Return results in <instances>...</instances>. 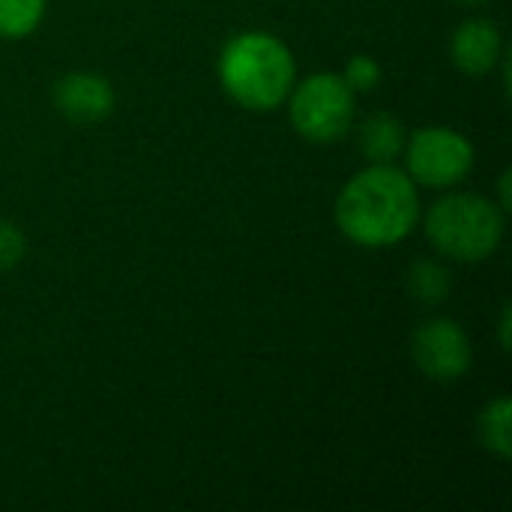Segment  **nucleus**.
<instances>
[{
	"label": "nucleus",
	"mask_w": 512,
	"mask_h": 512,
	"mask_svg": "<svg viewBox=\"0 0 512 512\" xmlns=\"http://www.w3.org/2000/svg\"><path fill=\"white\" fill-rule=\"evenodd\" d=\"M420 216V186L396 162H369L339 189L333 207L342 237L363 249H390L408 240Z\"/></svg>",
	"instance_id": "f257e3e1"
},
{
	"label": "nucleus",
	"mask_w": 512,
	"mask_h": 512,
	"mask_svg": "<svg viewBox=\"0 0 512 512\" xmlns=\"http://www.w3.org/2000/svg\"><path fill=\"white\" fill-rule=\"evenodd\" d=\"M405 141H408V129L390 111L369 114L357 129V147L366 156V162H372V165L396 162L405 150Z\"/></svg>",
	"instance_id": "1a4fd4ad"
},
{
	"label": "nucleus",
	"mask_w": 512,
	"mask_h": 512,
	"mask_svg": "<svg viewBox=\"0 0 512 512\" xmlns=\"http://www.w3.org/2000/svg\"><path fill=\"white\" fill-rule=\"evenodd\" d=\"M450 60L462 75L483 78L504 60V33L492 18H465L450 36Z\"/></svg>",
	"instance_id": "6e6552de"
},
{
	"label": "nucleus",
	"mask_w": 512,
	"mask_h": 512,
	"mask_svg": "<svg viewBox=\"0 0 512 512\" xmlns=\"http://www.w3.org/2000/svg\"><path fill=\"white\" fill-rule=\"evenodd\" d=\"M405 174L426 189H456L477 162L471 138L453 126H423L405 141Z\"/></svg>",
	"instance_id": "39448f33"
},
{
	"label": "nucleus",
	"mask_w": 512,
	"mask_h": 512,
	"mask_svg": "<svg viewBox=\"0 0 512 512\" xmlns=\"http://www.w3.org/2000/svg\"><path fill=\"white\" fill-rule=\"evenodd\" d=\"M411 357L429 381H459L474 366V345L465 327L453 318H429L411 336Z\"/></svg>",
	"instance_id": "423d86ee"
},
{
	"label": "nucleus",
	"mask_w": 512,
	"mask_h": 512,
	"mask_svg": "<svg viewBox=\"0 0 512 512\" xmlns=\"http://www.w3.org/2000/svg\"><path fill=\"white\" fill-rule=\"evenodd\" d=\"M285 105L294 132L312 144H336L354 129L357 93L342 72H312L294 81Z\"/></svg>",
	"instance_id": "20e7f679"
},
{
	"label": "nucleus",
	"mask_w": 512,
	"mask_h": 512,
	"mask_svg": "<svg viewBox=\"0 0 512 512\" xmlns=\"http://www.w3.org/2000/svg\"><path fill=\"white\" fill-rule=\"evenodd\" d=\"M456 3H462V6H483V3H489V0H456Z\"/></svg>",
	"instance_id": "f3484780"
},
{
	"label": "nucleus",
	"mask_w": 512,
	"mask_h": 512,
	"mask_svg": "<svg viewBox=\"0 0 512 512\" xmlns=\"http://www.w3.org/2000/svg\"><path fill=\"white\" fill-rule=\"evenodd\" d=\"M453 276L450 270L435 258H420L408 270V294L423 306H441L450 300Z\"/></svg>",
	"instance_id": "9b49d317"
},
{
	"label": "nucleus",
	"mask_w": 512,
	"mask_h": 512,
	"mask_svg": "<svg viewBox=\"0 0 512 512\" xmlns=\"http://www.w3.org/2000/svg\"><path fill=\"white\" fill-rule=\"evenodd\" d=\"M420 219L432 249L459 264L489 261L507 234V210L480 192H447Z\"/></svg>",
	"instance_id": "7ed1b4c3"
},
{
	"label": "nucleus",
	"mask_w": 512,
	"mask_h": 512,
	"mask_svg": "<svg viewBox=\"0 0 512 512\" xmlns=\"http://www.w3.org/2000/svg\"><path fill=\"white\" fill-rule=\"evenodd\" d=\"M510 327H512V309L510 303L501 309V315H498V342H501V351H510Z\"/></svg>",
	"instance_id": "2eb2a0df"
},
{
	"label": "nucleus",
	"mask_w": 512,
	"mask_h": 512,
	"mask_svg": "<svg viewBox=\"0 0 512 512\" xmlns=\"http://www.w3.org/2000/svg\"><path fill=\"white\" fill-rule=\"evenodd\" d=\"M216 75L222 90L240 108L267 114L285 105L297 81V60L279 36L267 30H243L222 45Z\"/></svg>",
	"instance_id": "f03ea898"
},
{
	"label": "nucleus",
	"mask_w": 512,
	"mask_h": 512,
	"mask_svg": "<svg viewBox=\"0 0 512 512\" xmlns=\"http://www.w3.org/2000/svg\"><path fill=\"white\" fill-rule=\"evenodd\" d=\"M48 0H0V39H27L45 18Z\"/></svg>",
	"instance_id": "f8f14e48"
},
{
	"label": "nucleus",
	"mask_w": 512,
	"mask_h": 512,
	"mask_svg": "<svg viewBox=\"0 0 512 512\" xmlns=\"http://www.w3.org/2000/svg\"><path fill=\"white\" fill-rule=\"evenodd\" d=\"M342 78L348 81V87H351L354 93H369V90H375V87L384 81V66H381L372 54H354V57L345 63Z\"/></svg>",
	"instance_id": "ddd939ff"
},
{
	"label": "nucleus",
	"mask_w": 512,
	"mask_h": 512,
	"mask_svg": "<svg viewBox=\"0 0 512 512\" xmlns=\"http://www.w3.org/2000/svg\"><path fill=\"white\" fill-rule=\"evenodd\" d=\"M51 99H54V108L66 120L81 123V126L105 120L117 102L111 81L99 72H84V69L60 75L51 90Z\"/></svg>",
	"instance_id": "0eeeda50"
},
{
	"label": "nucleus",
	"mask_w": 512,
	"mask_h": 512,
	"mask_svg": "<svg viewBox=\"0 0 512 512\" xmlns=\"http://www.w3.org/2000/svg\"><path fill=\"white\" fill-rule=\"evenodd\" d=\"M512 402L507 396H498V399H492L483 411H480V417H477V438H480V444L492 453V456H498V459H510L512 456Z\"/></svg>",
	"instance_id": "9d476101"
},
{
	"label": "nucleus",
	"mask_w": 512,
	"mask_h": 512,
	"mask_svg": "<svg viewBox=\"0 0 512 512\" xmlns=\"http://www.w3.org/2000/svg\"><path fill=\"white\" fill-rule=\"evenodd\" d=\"M24 252H27L24 231L9 219H0V270H12L15 264H21Z\"/></svg>",
	"instance_id": "4468645a"
},
{
	"label": "nucleus",
	"mask_w": 512,
	"mask_h": 512,
	"mask_svg": "<svg viewBox=\"0 0 512 512\" xmlns=\"http://www.w3.org/2000/svg\"><path fill=\"white\" fill-rule=\"evenodd\" d=\"M510 180H512L510 168H504V171H501V177H498V198H495V201H498V204H501V207H504L507 213H510V207H512Z\"/></svg>",
	"instance_id": "dca6fc26"
}]
</instances>
